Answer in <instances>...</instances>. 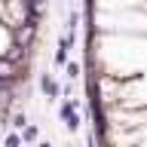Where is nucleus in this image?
I'll list each match as a JSON object with an SVG mask.
<instances>
[{
	"label": "nucleus",
	"instance_id": "obj_1",
	"mask_svg": "<svg viewBox=\"0 0 147 147\" xmlns=\"http://www.w3.org/2000/svg\"><path fill=\"white\" fill-rule=\"evenodd\" d=\"M40 89H43L46 98H61V86H58L49 74H43V77H40Z\"/></svg>",
	"mask_w": 147,
	"mask_h": 147
},
{
	"label": "nucleus",
	"instance_id": "obj_2",
	"mask_svg": "<svg viewBox=\"0 0 147 147\" xmlns=\"http://www.w3.org/2000/svg\"><path fill=\"white\" fill-rule=\"evenodd\" d=\"M61 119H64V126H67V132H77V129H80V117H77L74 110H67Z\"/></svg>",
	"mask_w": 147,
	"mask_h": 147
},
{
	"label": "nucleus",
	"instance_id": "obj_3",
	"mask_svg": "<svg viewBox=\"0 0 147 147\" xmlns=\"http://www.w3.org/2000/svg\"><path fill=\"white\" fill-rule=\"evenodd\" d=\"M37 138H40V129L37 126H25L22 129V141H37Z\"/></svg>",
	"mask_w": 147,
	"mask_h": 147
},
{
	"label": "nucleus",
	"instance_id": "obj_4",
	"mask_svg": "<svg viewBox=\"0 0 147 147\" xmlns=\"http://www.w3.org/2000/svg\"><path fill=\"white\" fill-rule=\"evenodd\" d=\"M9 126H12V129H25L28 126V117H25V113H12V117H9Z\"/></svg>",
	"mask_w": 147,
	"mask_h": 147
},
{
	"label": "nucleus",
	"instance_id": "obj_5",
	"mask_svg": "<svg viewBox=\"0 0 147 147\" xmlns=\"http://www.w3.org/2000/svg\"><path fill=\"white\" fill-rule=\"evenodd\" d=\"M64 71H67V80H77V77H80V64L77 61H64Z\"/></svg>",
	"mask_w": 147,
	"mask_h": 147
},
{
	"label": "nucleus",
	"instance_id": "obj_6",
	"mask_svg": "<svg viewBox=\"0 0 147 147\" xmlns=\"http://www.w3.org/2000/svg\"><path fill=\"white\" fill-rule=\"evenodd\" d=\"M3 144H6V147H18V144H22V135H16V132H9V135L3 138Z\"/></svg>",
	"mask_w": 147,
	"mask_h": 147
}]
</instances>
